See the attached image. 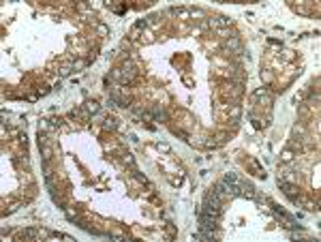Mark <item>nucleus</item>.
Instances as JSON below:
<instances>
[{
    "label": "nucleus",
    "instance_id": "1",
    "mask_svg": "<svg viewBox=\"0 0 321 242\" xmlns=\"http://www.w3.org/2000/svg\"><path fill=\"white\" fill-rule=\"evenodd\" d=\"M278 182H281V189L285 191V195H287V197H291L293 201H296L298 197H300V189H298L296 184H289V182H285V180H278Z\"/></svg>",
    "mask_w": 321,
    "mask_h": 242
},
{
    "label": "nucleus",
    "instance_id": "2",
    "mask_svg": "<svg viewBox=\"0 0 321 242\" xmlns=\"http://www.w3.org/2000/svg\"><path fill=\"white\" fill-rule=\"evenodd\" d=\"M152 114L156 116V118H160V120H167V114H165V109H158V107H154Z\"/></svg>",
    "mask_w": 321,
    "mask_h": 242
},
{
    "label": "nucleus",
    "instance_id": "3",
    "mask_svg": "<svg viewBox=\"0 0 321 242\" xmlns=\"http://www.w3.org/2000/svg\"><path fill=\"white\" fill-rule=\"evenodd\" d=\"M86 105H88V111H92V114L99 111V103H94V101H90V103H86Z\"/></svg>",
    "mask_w": 321,
    "mask_h": 242
},
{
    "label": "nucleus",
    "instance_id": "4",
    "mask_svg": "<svg viewBox=\"0 0 321 242\" xmlns=\"http://www.w3.org/2000/svg\"><path fill=\"white\" fill-rule=\"evenodd\" d=\"M105 126H107V129H116V120H111V118H107V120H105Z\"/></svg>",
    "mask_w": 321,
    "mask_h": 242
},
{
    "label": "nucleus",
    "instance_id": "5",
    "mask_svg": "<svg viewBox=\"0 0 321 242\" xmlns=\"http://www.w3.org/2000/svg\"><path fill=\"white\" fill-rule=\"evenodd\" d=\"M291 150H285V154H283V161H291Z\"/></svg>",
    "mask_w": 321,
    "mask_h": 242
},
{
    "label": "nucleus",
    "instance_id": "6",
    "mask_svg": "<svg viewBox=\"0 0 321 242\" xmlns=\"http://www.w3.org/2000/svg\"><path fill=\"white\" fill-rule=\"evenodd\" d=\"M158 150H163V152H169V144H158Z\"/></svg>",
    "mask_w": 321,
    "mask_h": 242
}]
</instances>
